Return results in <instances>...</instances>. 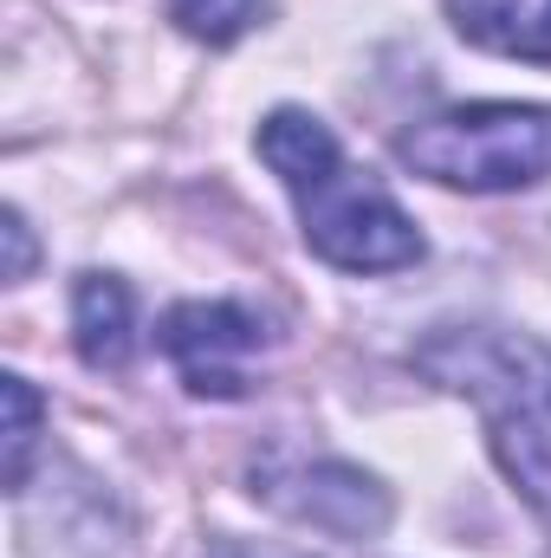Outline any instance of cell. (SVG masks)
I'll return each instance as SVG.
<instances>
[{"instance_id":"52a82bcc","label":"cell","mask_w":551,"mask_h":558,"mask_svg":"<svg viewBox=\"0 0 551 558\" xmlns=\"http://www.w3.org/2000/svg\"><path fill=\"white\" fill-rule=\"evenodd\" d=\"M448 20L480 52L551 65V0H448Z\"/></svg>"},{"instance_id":"3957f363","label":"cell","mask_w":551,"mask_h":558,"mask_svg":"<svg viewBox=\"0 0 551 558\" xmlns=\"http://www.w3.org/2000/svg\"><path fill=\"white\" fill-rule=\"evenodd\" d=\"M396 156L415 175L467 195H513L551 175V105H454L409 124Z\"/></svg>"},{"instance_id":"5b68a950","label":"cell","mask_w":551,"mask_h":558,"mask_svg":"<svg viewBox=\"0 0 551 558\" xmlns=\"http://www.w3.org/2000/svg\"><path fill=\"white\" fill-rule=\"evenodd\" d=\"M156 344L175 364V377L188 384V397L234 403L254 390V357L273 344V325L247 299H182L162 312Z\"/></svg>"},{"instance_id":"7a4b0ae2","label":"cell","mask_w":551,"mask_h":558,"mask_svg":"<svg viewBox=\"0 0 551 558\" xmlns=\"http://www.w3.org/2000/svg\"><path fill=\"white\" fill-rule=\"evenodd\" d=\"M415 371L474 403L480 435L519 500L551 520V344L513 325H441L415 344Z\"/></svg>"},{"instance_id":"277c9868","label":"cell","mask_w":551,"mask_h":558,"mask_svg":"<svg viewBox=\"0 0 551 558\" xmlns=\"http://www.w3.org/2000/svg\"><path fill=\"white\" fill-rule=\"evenodd\" d=\"M254 500H267L292 526H311L344 546H370L390 526V487L338 454H305V448H267L254 461Z\"/></svg>"},{"instance_id":"ba28073f","label":"cell","mask_w":551,"mask_h":558,"mask_svg":"<svg viewBox=\"0 0 551 558\" xmlns=\"http://www.w3.org/2000/svg\"><path fill=\"white\" fill-rule=\"evenodd\" d=\"M267 13L273 0H169V20L201 46H234L254 26H267Z\"/></svg>"},{"instance_id":"9c48e42d","label":"cell","mask_w":551,"mask_h":558,"mask_svg":"<svg viewBox=\"0 0 551 558\" xmlns=\"http://www.w3.org/2000/svg\"><path fill=\"white\" fill-rule=\"evenodd\" d=\"M0 403H7V494H26L46 403H39V390H33L26 377H0Z\"/></svg>"},{"instance_id":"30bf717a","label":"cell","mask_w":551,"mask_h":558,"mask_svg":"<svg viewBox=\"0 0 551 558\" xmlns=\"http://www.w3.org/2000/svg\"><path fill=\"white\" fill-rule=\"evenodd\" d=\"M0 241H7V279L20 286V279L33 274V228H26V215H20V208H7V215H0Z\"/></svg>"},{"instance_id":"8992f818","label":"cell","mask_w":551,"mask_h":558,"mask_svg":"<svg viewBox=\"0 0 551 558\" xmlns=\"http://www.w3.org/2000/svg\"><path fill=\"white\" fill-rule=\"evenodd\" d=\"M72 344L91 371H131V357H137V299L118 274H78V286H72Z\"/></svg>"},{"instance_id":"6da1fadb","label":"cell","mask_w":551,"mask_h":558,"mask_svg":"<svg viewBox=\"0 0 551 558\" xmlns=\"http://www.w3.org/2000/svg\"><path fill=\"white\" fill-rule=\"evenodd\" d=\"M260 162L279 175V189L298 208V234L305 247L338 267V274H403L428 254L421 228L409 208L344 156V143L331 137V124H318L298 105H279L260 124Z\"/></svg>"},{"instance_id":"8fae6325","label":"cell","mask_w":551,"mask_h":558,"mask_svg":"<svg viewBox=\"0 0 551 558\" xmlns=\"http://www.w3.org/2000/svg\"><path fill=\"white\" fill-rule=\"evenodd\" d=\"M215 558H292V553H247V546H221Z\"/></svg>"}]
</instances>
